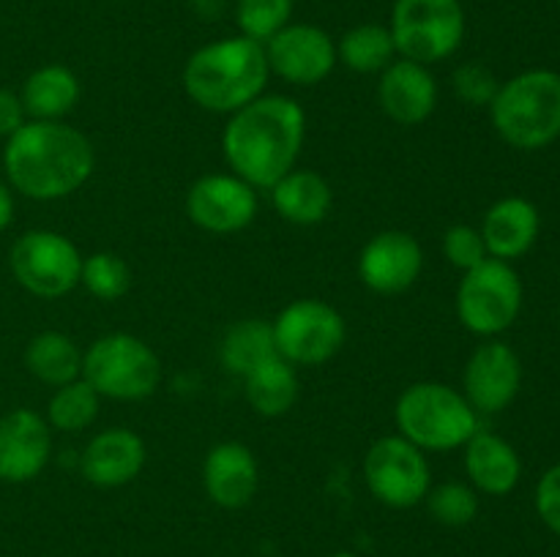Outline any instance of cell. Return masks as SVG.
<instances>
[{"mask_svg":"<svg viewBox=\"0 0 560 557\" xmlns=\"http://www.w3.org/2000/svg\"><path fill=\"white\" fill-rule=\"evenodd\" d=\"M487 109L506 145L541 151L560 137V74L552 69L523 71L501 82Z\"/></svg>","mask_w":560,"mask_h":557,"instance_id":"obj_4","label":"cell"},{"mask_svg":"<svg viewBox=\"0 0 560 557\" xmlns=\"http://www.w3.org/2000/svg\"><path fill=\"white\" fill-rule=\"evenodd\" d=\"M463 448L465 475L479 495L503 497L517 489L523 478V459L512 442L495 431L479 429Z\"/></svg>","mask_w":560,"mask_h":557,"instance_id":"obj_21","label":"cell"},{"mask_svg":"<svg viewBox=\"0 0 560 557\" xmlns=\"http://www.w3.org/2000/svg\"><path fill=\"white\" fill-rule=\"evenodd\" d=\"M145 462V440L137 431L113 426L88 440L80 470L88 484L98 489H118V486L131 484L142 473Z\"/></svg>","mask_w":560,"mask_h":557,"instance_id":"obj_19","label":"cell"},{"mask_svg":"<svg viewBox=\"0 0 560 557\" xmlns=\"http://www.w3.org/2000/svg\"><path fill=\"white\" fill-rule=\"evenodd\" d=\"M279 358L293 366H320L342 349L348 325L339 309L320 298H299L271 322Z\"/></svg>","mask_w":560,"mask_h":557,"instance_id":"obj_10","label":"cell"},{"mask_svg":"<svg viewBox=\"0 0 560 557\" xmlns=\"http://www.w3.org/2000/svg\"><path fill=\"white\" fill-rule=\"evenodd\" d=\"M558 5H560V0H558Z\"/></svg>","mask_w":560,"mask_h":557,"instance_id":"obj_39","label":"cell"},{"mask_svg":"<svg viewBox=\"0 0 560 557\" xmlns=\"http://www.w3.org/2000/svg\"><path fill=\"white\" fill-rule=\"evenodd\" d=\"M98 407H102V396L96 393V388L85 377H77V380L55 388L47 404V424L49 429L77 435L96 420Z\"/></svg>","mask_w":560,"mask_h":557,"instance_id":"obj_28","label":"cell"},{"mask_svg":"<svg viewBox=\"0 0 560 557\" xmlns=\"http://www.w3.org/2000/svg\"><path fill=\"white\" fill-rule=\"evenodd\" d=\"M52 453V431L44 415L16 407L0 418V481L27 484L44 473Z\"/></svg>","mask_w":560,"mask_h":557,"instance_id":"obj_16","label":"cell"},{"mask_svg":"<svg viewBox=\"0 0 560 557\" xmlns=\"http://www.w3.org/2000/svg\"><path fill=\"white\" fill-rule=\"evenodd\" d=\"M523 311V282L512 262L487 257L481 265L465 271L457 287V317L465 331L495 339L509 331Z\"/></svg>","mask_w":560,"mask_h":557,"instance_id":"obj_8","label":"cell"},{"mask_svg":"<svg viewBox=\"0 0 560 557\" xmlns=\"http://www.w3.org/2000/svg\"><path fill=\"white\" fill-rule=\"evenodd\" d=\"M31 120H63L80 104V76L60 63H47L33 71L20 93Z\"/></svg>","mask_w":560,"mask_h":557,"instance_id":"obj_23","label":"cell"},{"mask_svg":"<svg viewBox=\"0 0 560 557\" xmlns=\"http://www.w3.org/2000/svg\"><path fill=\"white\" fill-rule=\"evenodd\" d=\"M306 137V112L290 96H260L230 115L222 151L230 169L255 189H271L295 169Z\"/></svg>","mask_w":560,"mask_h":557,"instance_id":"obj_2","label":"cell"},{"mask_svg":"<svg viewBox=\"0 0 560 557\" xmlns=\"http://www.w3.org/2000/svg\"><path fill=\"white\" fill-rule=\"evenodd\" d=\"M536 513L541 522L560 535V462L552 464L536 484Z\"/></svg>","mask_w":560,"mask_h":557,"instance_id":"obj_34","label":"cell"},{"mask_svg":"<svg viewBox=\"0 0 560 557\" xmlns=\"http://www.w3.org/2000/svg\"><path fill=\"white\" fill-rule=\"evenodd\" d=\"M424 268L421 244L405 229L372 235L359 254V278L377 295H399L413 287Z\"/></svg>","mask_w":560,"mask_h":557,"instance_id":"obj_15","label":"cell"},{"mask_svg":"<svg viewBox=\"0 0 560 557\" xmlns=\"http://www.w3.org/2000/svg\"><path fill=\"white\" fill-rule=\"evenodd\" d=\"M523 386V364L509 344L487 339L470 353L463 375V393L479 415L503 413Z\"/></svg>","mask_w":560,"mask_h":557,"instance_id":"obj_14","label":"cell"},{"mask_svg":"<svg viewBox=\"0 0 560 557\" xmlns=\"http://www.w3.org/2000/svg\"><path fill=\"white\" fill-rule=\"evenodd\" d=\"M266 47L246 36L197 49L184 66V91L206 112L233 115L262 96L268 85Z\"/></svg>","mask_w":560,"mask_h":557,"instance_id":"obj_3","label":"cell"},{"mask_svg":"<svg viewBox=\"0 0 560 557\" xmlns=\"http://www.w3.org/2000/svg\"><path fill=\"white\" fill-rule=\"evenodd\" d=\"M331 557H359V555H353V552H337V555H331Z\"/></svg>","mask_w":560,"mask_h":557,"instance_id":"obj_37","label":"cell"},{"mask_svg":"<svg viewBox=\"0 0 560 557\" xmlns=\"http://www.w3.org/2000/svg\"><path fill=\"white\" fill-rule=\"evenodd\" d=\"M96 167L91 140L63 120H25L5 140L3 169L9 186L27 200L52 202L88 183Z\"/></svg>","mask_w":560,"mask_h":557,"instance_id":"obj_1","label":"cell"},{"mask_svg":"<svg viewBox=\"0 0 560 557\" xmlns=\"http://www.w3.org/2000/svg\"><path fill=\"white\" fill-rule=\"evenodd\" d=\"M430 517L443 528H465L479 517V491L465 481H443L424 497Z\"/></svg>","mask_w":560,"mask_h":557,"instance_id":"obj_30","label":"cell"},{"mask_svg":"<svg viewBox=\"0 0 560 557\" xmlns=\"http://www.w3.org/2000/svg\"><path fill=\"white\" fill-rule=\"evenodd\" d=\"M262 47L271 74L290 85H320L337 66V42L323 27L306 22L282 27Z\"/></svg>","mask_w":560,"mask_h":557,"instance_id":"obj_13","label":"cell"},{"mask_svg":"<svg viewBox=\"0 0 560 557\" xmlns=\"http://www.w3.org/2000/svg\"><path fill=\"white\" fill-rule=\"evenodd\" d=\"M268 191H271V202L279 216L299 227L320 224L334 205L331 186L315 169H290Z\"/></svg>","mask_w":560,"mask_h":557,"instance_id":"obj_22","label":"cell"},{"mask_svg":"<svg viewBox=\"0 0 560 557\" xmlns=\"http://www.w3.org/2000/svg\"><path fill=\"white\" fill-rule=\"evenodd\" d=\"M388 31H392L399 58L424 66L441 63L463 47V3L459 0H397Z\"/></svg>","mask_w":560,"mask_h":557,"instance_id":"obj_7","label":"cell"},{"mask_svg":"<svg viewBox=\"0 0 560 557\" xmlns=\"http://www.w3.org/2000/svg\"><path fill=\"white\" fill-rule=\"evenodd\" d=\"M25 366L38 382L60 388L82 377V349L60 331H44L27 342Z\"/></svg>","mask_w":560,"mask_h":557,"instance_id":"obj_25","label":"cell"},{"mask_svg":"<svg viewBox=\"0 0 560 557\" xmlns=\"http://www.w3.org/2000/svg\"><path fill=\"white\" fill-rule=\"evenodd\" d=\"M299 371L279 355L268 358L266 364L244 377L246 402L262 418H279V415L290 413L293 404L299 402Z\"/></svg>","mask_w":560,"mask_h":557,"instance_id":"obj_24","label":"cell"},{"mask_svg":"<svg viewBox=\"0 0 560 557\" xmlns=\"http://www.w3.org/2000/svg\"><path fill=\"white\" fill-rule=\"evenodd\" d=\"M25 120H27V112L20 93L9 91V87H0V137L9 140L14 131H20L22 126H25Z\"/></svg>","mask_w":560,"mask_h":557,"instance_id":"obj_35","label":"cell"},{"mask_svg":"<svg viewBox=\"0 0 560 557\" xmlns=\"http://www.w3.org/2000/svg\"><path fill=\"white\" fill-rule=\"evenodd\" d=\"M377 104L397 126H421L438 107V80L430 66L392 60L377 80Z\"/></svg>","mask_w":560,"mask_h":557,"instance_id":"obj_17","label":"cell"},{"mask_svg":"<svg viewBox=\"0 0 560 557\" xmlns=\"http://www.w3.org/2000/svg\"><path fill=\"white\" fill-rule=\"evenodd\" d=\"M16 284L31 295L55 300L80 287L82 254L66 235L55 229H27L14 240L9 254Z\"/></svg>","mask_w":560,"mask_h":557,"instance_id":"obj_9","label":"cell"},{"mask_svg":"<svg viewBox=\"0 0 560 557\" xmlns=\"http://www.w3.org/2000/svg\"><path fill=\"white\" fill-rule=\"evenodd\" d=\"M82 377L98 396L115 402H140L159 388L162 364L151 344L131 333L98 336L82 353Z\"/></svg>","mask_w":560,"mask_h":557,"instance_id":"obj_6","label":"cell"},{"mask_svg":"<svg viewBox=\"0 0 560 557\" xmlns=\"http://www.w3.org/2000/svg\"><path fill=\"white\" fill-rule=\"evenodd\" d=\"M397 58L392 31L377 22H364L345 33L337 42V63H345L355 74H381Z\"/></svg>","mask_w":560,"mask_h":557,"instance_id":"obj_27","label":"cell"},{"mask_svg":"<svg viewBox=\"0 0 560 557\" xmlns=\"http://www.w3.org/2000/svg\"><path fill=\"white\" fill-rule=\"evenodd\" d=\"M14 222V189L0 180V233Z\"/></svg>","mask_w":560,"mask_h":557,"instance_id":"obj_36","label":"cell"},{"mask_svg":"<svg viewBox=\"0 0 560 557\" xmlns=\"http://www.w3.org/2000/svg\"><path fill=\"white\" fill-rule=\"evenodd\" d=\"M443 257H446L448 265L459 268V271H470V268L481 265L487 260V246L485 238L476 227L470 224H452V227L443 233Z\"/></svg>","mask_w":560,"mask_h":557,"instance_id":"obj_33","label":"cell"},{"mask_svg":"<svg viewBox=\"0 0 560 557\" xmlns=\"http://www.w3.org/2000/svg\"><path fill=\"white\" fill-rule=\"evenodd\" d=\"M290 16H293V0H238L235 5L241 36L257 44H266L282 27H288Z\"/></svg>","mask_w":560,"mask_h":557,"instance_id":"obj_31","label":"cell"},{"mask_svg":"<svg viewBox=\"0 0 560 557\" xmlns=\"http://www.w3.org/2000/svg\"><path fill=\"white\" fill-rule=\"evenodd\" d=\"M394 420L405 440L421 451L446 453L463 448L479 426V413L470 407L465 393L446 382H413L405 388L394 407Z\"/></svg>","mask_w":560,"mask_h":557,"instance_id":"obj_5","label":"cell"},{"mask_svg":"<svg viewBox=\"0 0 560 557\" xmlns=\"http://www.w3.org/2000/svg\"><path fill=\"white\" fill-rule=\"evenodd\" d=\"M558 325H560V311H558Z\"/></svg>","mask_w":560,"mask_h":557,"instance_id":"obj_38","label":"cell"},{"mask_svg":"<svg viewBox=\"0 0 560 557\" xmlns=\"http://www.w3.org/2000/svg\"><path fill=\"white\" fill-rule=\"evenodd\" d=\"M452 87L459 102L468 104V107H490L501 82L492 74L490 66L479 63V60H468V63L454 69Z\"/></svg>","mask_w":560,"mask_h":557,"instance_id":"obj_32","label":"cell"},{"mask_svg":"<svg viewBox=\"0 0 560 557\" xmlns=\"http://www.w3.org/2000/svg\"><path fill=\"white\" fill-rule=\"evenodd\" d=\"M80 284L93 298L113 304L129 293L131 271L124 257H118L115 251H93V254L82 257Z\"/></svg>","mask_w":560,"mask_h":557,"instance_id":"obj_29","label":"cell"},{"mask_svg":"<svg viewBox=\"0 0 560 557\" xmlns=\"http://www.w3.org/2000/svg\"><path fill=\"white\" fill-rule=\"evenodd\" d=\"M277 353V342H273V328L271 322L257 320H241L235 325H230L224 331L222 344H219V358L222 366L230 375L241 377L244 380L252 369H257L260 364H266L268 358H273Z\"/></svg>","mask_w":560,"mask_h":557,"instance_id":"obj_26","label":"cell"},{"mask_svg":"<svg viewBox=\"0 0 560 557\" xmlns=\"http://www.w3.org/2000/svg\"><path fill=\"white\" fill-rule=\"evenodd\" d=\"M539 229L541 216L534 202L525 197H503L485 213L479 233L485 238L487 254L503 262H514L534 249Z\"/></svg>","mask_w":560,"mask_h":557,"instance_id":"obj_20","label":"cell"},{"mask_svg":"<svg viewBox=\"0 0 560 557\" xmlns=\"http://www.w3.org/2000/svg\"><path fill=\"white\" fill-rule=\"evenodd\" d=\"M186 213L211 235H235L257 216V189L235 173L202 175L186 194Z\"/></svg>","mask_w":560,"mask_h":557,"instance_id":"obj_12","label":"cell"},{"mask_svg":"<svg viewBox=\"0 0 560 557\" xmlns=\"http://www.w3.org/2000/svg\"><path fill=\"white\" fill-rule=\"evenodd\" d=\"M364 481L377 502L405 511L424 502L432 486V470L421 448L402 435H386L366 451Z\"/></svg>","mask_w":560,"mask_h":557,"instance_id":"obj_11","label":"cell"},{"mask_svg":"<svg viewBox=\"0 0 560 557\" xmlns=\"http://www.w3.org/2000/svg\"><path fill=\"white\" fill-rule=\"evenodd\" d=\"M202 489L213 506L228 511L249 506L260 489V467L252 448L238 440L213 446L202 462Z\"/></svg>","mask_w":560,"mask_h":557,"instance_id":"obj_18","label":"cell"}]
</instances>
